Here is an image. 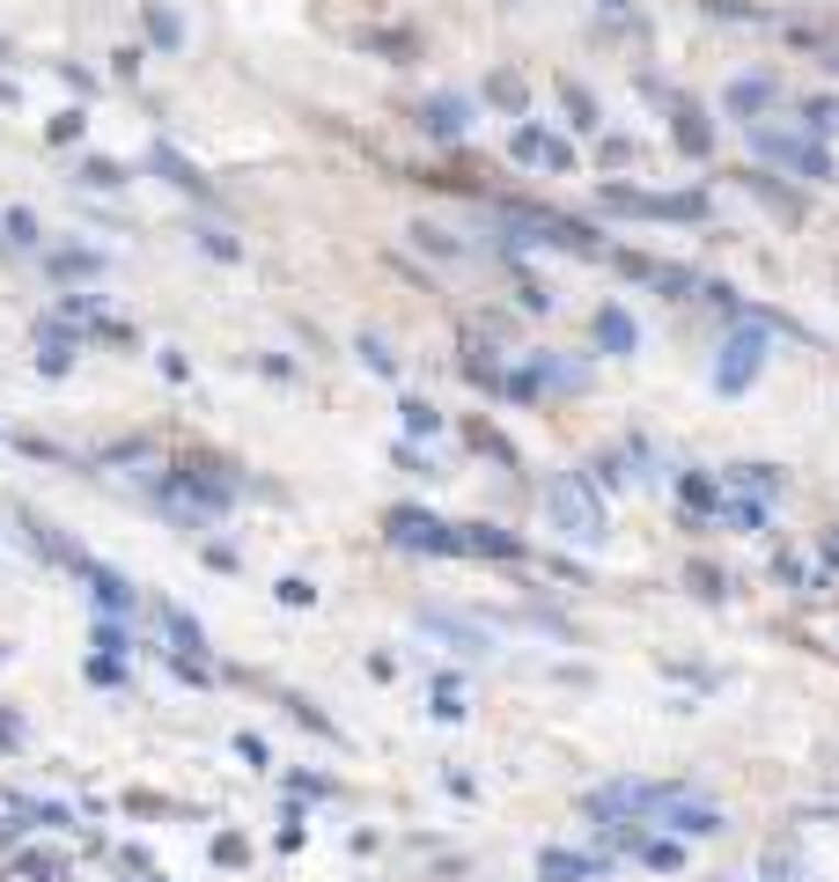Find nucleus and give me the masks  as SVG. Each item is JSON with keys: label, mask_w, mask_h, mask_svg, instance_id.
Masks as SVG:
<instances>
[{"label": "nucleus", "mask_w": 839, "mask_h": 882, "mask_svg": "<svg viewBox=\"0 0 839 882\" xmlns=\"http://www.w3.org/2000/svg\"><path fill=\"white\" fill-rule=\"evenodd\" d=\"M545 514H552V530L568 544H604V530H612V514H604V500H596V486L582 471H560L545 486Z\"/></svg>", "instance_id": "1"}, {"label": "nucleus", "mask_w": 839, "mask_h": 882, "mask_svg": "<svg viewBox=\"0 0 839 882\" xmlns=\"http://www.w3.org/2000/svg\"><path fill=\"white\" fill-rule=\"evenodd\" d=\"M641 824H670V832H685V838H715L729 816H721V802L692 794V787H648Z\"/></svg>", "instance_id": "2"}, {"label": "nucleus", "mask_w": 839, "mask_h": 882, "mask_svg": "<svg viewBox=\"0 0 839 882\" xmlns=\"http://www.w3.org/2000/svg\"><path fill=\"white\" fill-rule=\"evenodd\" d=\"M765 324H737L729 339H721V361H715V391L721 397H737V391H751L759 383V368H765Z\"/></svg>", "instance_id": "3"}, {"label": "nucleus", "mask_w": 839, "mask_h": 882, "mask_svg": "<svg viewBox=\"0 0 839 882\" xmlns=\"http://www.w3.org/2000/svg\"><path fill=\"white\" fill-rule=\"evenodd\" d=\"M604 206L641 214V220H700V214H707V199H700V192H626V184H612Z\"/></svg>", "instance_id": "4"}, {"label": "nucleus", "mask_w": 839, "mask_h": 882, "mask_svg": "<svg viewBox=\"0 0 839 882\" xmlns=\"http://www.w3.org/2000/svg\"><path fill=\"white\" fill-rule=\"evenodd\" d=\"M751 140H759L765 162H781V170H803L810 184H825V177H832V155H825L817 140H795V133H765V125H751Z\"/></svg>", "instance_id": "5"}, {"label": "nucleus", "mask_w": 839, "mask_h": 882, "mask_svg": "<svg viewBox=\"0 0 839 882\" xmlns=\"http://www.w3.org/2000/svg\"><path fill=\"white\" fill-rule=\"evenodd\" d=\"M391 544H413V552H457V530H449V522H435V514L398 508V514H391Z\"/></svg>", "instance_id": "6"}, {"label": "nucleus", "mask_w": 839, "mask_h": 882, "mask_svg": "<svg viewBox=\"0 0 839 882\" xmlns=\"http://www.w3.org/2000/svg\"><path fill=\"white\" fill-rule=\"evenodd\" d=\"M516 162H545V170H568L574 155H568V140H552V133H538V125H523V133H516Z\"/></svg>", "instance_id": "7"}, {"label": "nucleus", "mask_w": 839, "mask_h": 882, "mask_svg": "<svg viewBox=\"0 0 839 882\" xmlns=\"http://www.w3.org/2000/svg\"><path fill=\"white\" fill-rule=\"evenodd\" d=\"M765 103H781V81L751 74V81H737V89H729V118H743V125H751V111H765Z\"/></svg>", "instance_id": "8"}, {"label": "nucleus", "mask_w": 839, "mask_h": 882, "mask_svg": "<svg viewBox=\"0 0 839 882\" xmlns=\"http://www.w3.org/2000/svg\"><path fill=\"white\" fill-rule=\"evenodd\" d=\"M590 375L574 361H552V353H538V368H530V391H582Z\"/></svg>", "instance_id": "9"}, {"label": "nucleus", "mask_w": 839, "mask_h": 882, "mask_svg": "<svg viewBox=\"0 0 839 882\" xmlns=\"http://www.w3.org/2000/svg\"><path fill=\"white\" fill-rule=\"evenodd\" d=\"M419 125H427L435 140H457V133H465V103H457V97H435V103H419Z\"/></svg>", "instance_id": "10"}, {"label": "nucleus", "mask_w": 839, "mask_h": 882, "mask_svg": "<svg viewBox=\"0 0 839 882\" xmlns=\"http://www.w3.org/2000/svg\"><path fill=\"white\" fill-rule=\"evenodd\" d=\"M596 346H604V353H634V317H626V309H596Z\"/></svg>", "instance_id": "11"}, {"label": "nucleus", "mask_w": 839, "mask_h": 882, "mask_svg": "<svg viewBox=\"0 0 839 882\" xmlns=\"http://www.w3.org/2000/svg\"><path fill=\"white\" fill-rule=\"evenodd\" d=\"M427 633H443V640H457L465 655H486L494 647V633H479V625H465V618H427Z\"/></svg>", "instance_id": "12"}, {"label": "nucleus", "mask_w": 839, "mask_h": 882, "mask_svg": "<svg viewBox=\"0 0 839 882\" xmlns=\"http://www.w3.org/2000/svg\"><path fill=\"white\" fill-rule=\"evenodd\" d=\"M538 875H545V882H590L596 868H590L582 853H545V860H538Z\"/></svg>", "instance_id": "13"}, {"label": "nucleus", "mask_w": 839, "mask_h": 882, "mask_svg": "<svg viewBox=\"0 0 839 882\" xmlns=\"http://www.w3.org/2000/svg\"><path fill=\"white\" fill-rule=\"evenodd\" d=\"M678 147H685V155H707V125H700V103H678Z\"/></svg>", "instance_id": "14"}, {"label": "nucleus", "mask_w": 839, "mask_h": 882, "mask_svg": "<svg viewBox=\"0 0 839 882\" xmlns=\"http://www.w3.org/2000/svg\"><path fill=\"white\" fill-rule=\"evenodd\" d=\"M148 37H155V45H184V30H177V15H170V8H163V0H148Z\"/></svg>", "instance_id": "15"}, {"label": "nucleus", "mask_w": 839, "mask_h": 882, "mask_svg": "<svg viewBox=\"0 0 839 882\" xmlns=\"http://www.w3.org/2000/svg\"><path fill=\"white\" fill-rule=\"evenodd\" d=\"M721 522H729V530H759V522H765V508H759V500H721Z\"/></svg>", "instance_id": "16"}, {"label": "nucleus", "mask_w": 839, "mask_h": 882, "mask_svg": "<svg viewBox=\"0 0 839 882\" xmlns=\"http://www.w3.org/2000/svg\"><path fill=\"white\" fill-rule=\"evenodd\" d=\"M405 427H413V434H435L443 419H435V405H419V397H405Z\"/></svg>", "instance_id": "17"}, {"label": "nucleus", "mask_w": 839, "mask_h": 882, "mask_svg": "<svg viewBox=\"0 0 839 882\" xmlns=\"http://www.w3.org/2000/svg\"><path fill=\"white\" fill-rule=\"evenodd\" d=\"M486 97H494V103H508V111H516V103H523V81H516V74H494V81H486Z\"/></svg>", "instance_id": "18"}, {"label": "nucleus", "mask_w": 839, "mask_h": 882, "mask_svg": "<svg viewBox=\"0 0 839 882\" xmlns=\"http://www.w3.org/2000/svg\"><path fill=\"white\" fill-rule=\"evenodd\" d=\"M737 486H751V493H773V486H781V478H773V471H765V464H737Z\"/></svg>", "instance_id": "19"}, {"label": "nucleus", "mask_w": 839, "mask_h": 882, "mask_svg": "<svg viewBox=\"0 0 839 882\" xmlns=\"http://www.w3.org/2000/svg\"><path fill=\"white\" fill-rule=\"evenodd\" d=\"M0 228H8V236H15V244H37V214H23V206H15V214L0 220Z\"/></svg>", "instance_id": "20"}, {"label": "nucleus", "mask_w": 839, "mask_h": 882, "mask_svg": "<svg viewBox=\"0 0 839 882\" xmlns=\"http://www.w3.org/2000/svg\"><path fill=\"white\" fill-rule=\"evenodd\" d=\"M810 133H839V103H832V97L810 103Z\"/></svg>", "instance_id": "21"}, {"label": "nucleus", "mask_w": 839, "mask_h": 882, "mask_svg": "<svg viewBox=\"0 0 839 882\" xmlns=\"http://www.w3.org/2000/svg\"><path fill=\"white\" fill-rule=\"evenodd\" d=\"M81 184H97V192H111V184H119V170H111V162H81Z\"/></svg>", "instance_id": "22"}, {"label": "nucleus", "mask_w": 839, "mask_h": 882, "mask_svg": "<svg viewBox=\"0 0 839 882\" xmlns=\"http://www.w3.org/2000/svg\"><path fill=\"white\" fill-rule=\"evenodd\" d=\"M596 8H604V15H626V0H596Z\"/></svg>", "instance_id": "23"}]
</instances>
